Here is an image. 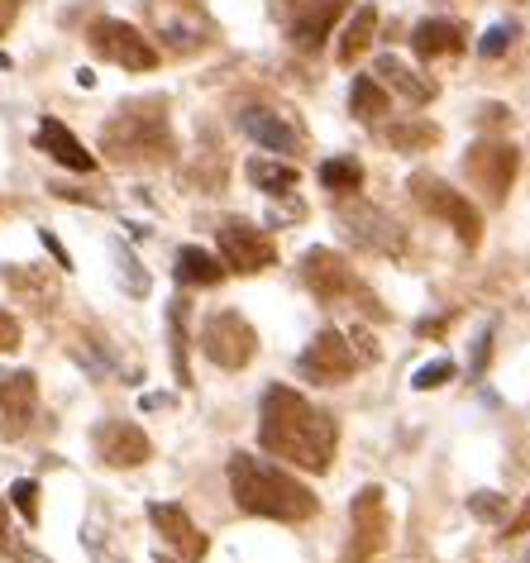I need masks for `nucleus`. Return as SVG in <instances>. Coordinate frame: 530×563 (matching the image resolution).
Masks as SVG:
<instances>
[{
  "mask_svg": "<svg viewBox=\"0 0 530 563\" xmlns=\"http://www.w3.org/2000/svg\"><path fill=\"white\" fill-rule=\"evenodd\" d=\"M258 444L268 449L273 459L297 463L306 473H325L334 459V444H340V430L334 420L311 406L301 391L291 387H268L258 406Z\"/></svg>",
  "mask_w": 530,
  "mask_h": 563,
  "instance_id": "f257e3e1",
  "label": "nucleus"
},
{
  "mask_svg": "<svg viewBox=\"0 0 530 563\" xmlns=\"http://www.w3.org/2000/svg\"><path fill=\"white\" fill-rule=\"evenodd\" d=\"M230 497L240 511L263 516V520H311L316 516V492L297 483L287 468L258 459V454H234L230 459Z\"/></svg>",
  "mask_w": 530,
  "mask_h": 563,
  "instance_id": "f03ea898",
  "label": "nucleus"
},
{
  "mask_svg": "<svg viewBox=\"0 0 530 563\" xmlns=\"http://www.w3.org/2000/svg\"><path fill=\"white\" fill-rule=\"evenodd\" d=\"M101 153L120 167L173 163L177 139H173V124H167V106L163 101H134V106H124L120 115H110L106 130H101Z\"/></svg>",
  "mask_w": 530,
  "mask_h": 563,
  "instance_id": "7ed1b4c3",
  "label": "nucleus"
},
{
  "mask_svg": "<svg viewBox=\"0 0 530 563\" xmlns=\"http://www.w3.org/2000/svg\"><path fill=\"white\" fill-rule=\"evenodd\" d=\"M144 15L153 24V38H163V48L177 58H191L216 38L206 0H144Z\"/></svg>",
  "mask_w": 530,
  "mask_h": 563,
  "instance_id": "20e7f679",
  "label": "nucleus"
},
{
  "mask_svg": "<svg viewBox=\"0 0 530 563\" xmlns=\"http://www.w3.org/2000/svg\"><path fill=\"white\" fill-rule=\"evenodd\" d=\"M407 187H411L416 206H421L426 216H435V220H450V224H454L459 244L478 249V239H483V216L468 206V196H464V191H454L450 181L435 177V173H411V177H407Z\"/></svg>",
  "mask_w": 530,
  "mask_h": 563,
  "instance_id": "39448f33",
  "label": "nucleus"
},
{
  "mask_svg": "<svg viewBox=\"0 0 530 563\" xmlns=\"http://www.w3.org/2000/svg\"><path fill=\"white\" fill-rule=\"evenodd\" d=\"M301 282L316 291L320 301H330V306H334V301H354V297H358V301L368 306V316H373V320H383L378 301H373V291L358 287L354 267H349L334 249H306V253H301Z\"/></svg>",
  "mask_w": 530,
  "mask_h": 563,
  "instance_id": "423d86ee",
  "label": "nucleus"
},
{
  "mask_svg": "<svg viewBox=\"0 0 530 563\" xmlns=\"http://www.w3.org/2000/svg\"><path fill=\"white\" fill-rule=\"evenodd\" d=\"M201 354L216 363V368H225V373H240L254 363L258 354V334L254 325L240 316V311H216L211 320L201 325Z\"/></svg>",
  "mask_w": 530,
  "mask_h": 563,
  "instance_id": "0eeeda50",
  "label": "nucleus"
},
{
  "mask_svg": "<svg viewBox=\"0 0 530 563\" xmlns=\"http://www.w3.org/2000/svg\"><path fill=\"white\" fill-rule=\"evenodd\" d=\"M87 44H91L96 58L115 63V67H124V73H153V67H158L153 38H144L134 24H124V20H91Z\"/></svg>",
  "mask_w": 530,
  "mask_h": 563,
  "instance_id": "6e6552de",
  "label": "nucleus"
},
{
  "mask_svg": "<svg viewBox=\"0 0 530 563\" xmlns=\"http://www.w3.org/2000/svg\"><path fill=\"white\" fill-rule=\"evenodd\" d=\"M387 534H393V520H387V501L383 487H364L349 506V549L344 563H368L387 549Z\"/></svg>",
  "mask_w": 530,
  "mask_h": 563,
  "instance_id": "1a4fd4ad",
  "label": "nucleus"
},
{
  "mask_svg": "<svg viewBox=\"0 0 530 563\" xmlns=\"http://www.w3.org/2000/svg\"><path fill=\"white\" fill-rule=\"evenodd\" d=\"M216 239H220V263H225V273L254 277V273H263V267L277 263V244L258 230V224H249V220H240V216L220 220Z\"/></svg>",
  "mask_w": 530,
  "mask_h": 563,
  "instance_id": "9d476101",
  "label": "nucleus"
},
{
  "mask_svg": "<svg viewBox=\"0 0 530 563\" xmlns=\"http://www.w3.org/2000/svg\"><path fill=\"white\" fill-rule=\"evenodd\" d=\"M516 167H521V153H516L507 139H478V144L464 153V173L487 201H501V196L511 191Z\"/></svg>",
  "mask_w": 530,
  "mask_h": 563,
  "instance_id": "9b49d317",
  "label": "nucleus"
},
{
  "mask_svg": "<svg viewBox=\"0 0 530 563\" xmlns=\"http://www.w3.org/2000/svg\"><path fill=\"white\" fill-rule=\"evenodd\" d=\"M358 368V358H354V349H349L344 334H334V330H320L311 344H306V354L297 358V373L306 377V383H344V377H354Z\"/></svg>",
  "mask_w": 530,
  "mask_h": 563,
  "instance_id": "f8f14e48",
  "label": "nucleus"
},
{
  "mask_svg": "<svg viewBox=\"0 0 530 563\" xmlns=\"http://www.w3.org/2000/svg\"><path fill=\"white\" fill-rule=\"evenodd\" d=\"M34 411H38V377L30 368L0 373V440L10 444L20 434H30Z\"/></svg>",
  "mask_w": 530,
  "mask_h": 563,
  "instance_id": "ddd939ff",
  "label": "nucleus"
},
{
  "mask_svg": "<svg viewBox=\"0 0 530 563\" xmlns=\"http://www.w3.org/2000/svg\"><path fill=\"white\" fill-rule=\"evenodd\" d=\"M91 444H96V459L110 463V468H139V463L153 459L148 434L134 420H101L91 430Z\"/></svg>",
  "mask_w": 530,
  "mask_h": 563,
  "instance_id": "4468645a",
  "label": "nucleus"
},
{
  "mask_svg": "<svg viewBox=\"0 0 530 563\" xmlns=\"http://www.w3.org/2000/svg\"><path fill=\"white\" fill-rule=\"evenodd\" d=\"M340 220L349 224V234L358 239L364 249H373V253H401V224L387 216V210H378V206H368V201H354V206H340Z\"/></svg>",
  "mask_w": 530,
  "mask_h": 563,
  "instance_id": "2eb2a0df",
  "label": "nucleus"
},
{
  "mask_svg": "<svg viewBox=\"0 0 530 563\" xmlns=\"http://www.w3.org/2000/svg\"><path fill=\"white\" fill-rule=\"evenodd\" d=\"M344 10H349V0H306L297 15H291V24H287V38L301 53H320L325 48V38H330V30L344 20Z\"/></svg>",
  "mask_w": 530,
  "mask_h": 563,
  "instance_id": "dca6fc26",
  "label": "nucleus"
},
{
  "mask_svg": "<svg viewBox=\"0 0 530 563\" xmlns=\"http://www.w3.org/2000/svg\"><path fill=\"white\" fill-rule=\"evenodd\" d=\"M148 520H153V530L163 534L167 544L183 554V563H201L206 559V549H211V540L191 526V516L183 511V506H173V501H153L148 506Z\"/></svg>",
  "mask_w": 530,
  "mask_h": 563,
  "instance_id": "f3484780",
  "label": "nucleus"
},
{
  "mask_svg": "<svg viewBox=\"0 0 530 563\" xmlns=\"http://www.w3.org/2000/svg\"><path fill=\"white\" fill-rule=\"evenodd\" d=\"M244 134L263 144L268 153H301V130L277 110H244Z\"/></svg>",
  "mask_w": 530,
  "mask_h": 563,
  "instance_id": "a211bd4d",
  "label": "nucleus"
},
{
  "mask_svg": "<svg viewBox=\"0 0 530 563\" xmlns=\"http://www.w3.org/2000/svg\"><path fill=\"white\" fill-rule=\"evenodd\" d=\"M34 144L48 153L53 163H63V167H73V173H96V158L87 148H81V139L67 130L63 120H44L38 124V134H34Z\"/></svg>",
  "mask_w": 530,
  "mask_h": 563,
  "instance_id": "6ab92c4d",
  "label": "nucleus"
},
{
  "mask_svg": "<svg viewBox=\"0 0 530 563\" xmlns=\"http://www.w3.org/2000/svg\"><path fill=\"white\" fill-rule=\"evenodd\" d=\"M411 48H416V58L435 63V58H450V53H464L468 34H464V24H454V20H421L411 30Z\"/></svg>",
  "mask_w": 530,
  "mask_h": 563,
  "instance_id": "aec40b11",
  "label": "nucleus"
},
{
  "mask_svg": "<svg viewBox=\"0 0 530 563\" xmlns=\"http://www.w3.org/2000/svg\"><path fill=\"white\" fill-rule=\"evenodd\" d=\"M373 77H378V87H393L397 96H407L411 106L435 101V81L421 77V73H411V67L401 58H393V53H383V58L373 63Z\"/></svg>",
  "mask_w": 530,
  "mask_h": 563,
  "instance_id": "412c9836",
  "label": "nucleus"
},
{
  "mask_svg": "<svg viewBox=\"0 0 530 563\" xmlns=\"http://www.w3.org/2000/svg\"><path fill=\"white\" fill-rule=\"evenodd\" d=\"M177 282L183 287H220L225 282V263L216 258V253H206L197 244H187V249H177Z\"/></svg>",
  "mask_w": 530,
  "mask_h": 563,
  "instance_id": "4be33fe9",
  "label": "nucleus"
},
{
  "mask_svg": "<svg viewBox=\"0 0 530 563\" xmlns=\"http://www.w3.org/2000/svg\"><path fill=\"white\" fill-rule=\"evenodd\" d=\"M373 38H378V5H358V10H354V20L344 24L340 63H344V67H354V63L373 48Z\"/></svg>",
  "mask_w": 530,
  "mask_h": 563,
  "instance_id": "5701e85b",
  "label": "nucleus"
},
{
  "mask_svg": "<svg viewBox=\"0 0 530 563\" xmlns=\"http://www.w3.org/2000/svg\"><path fill=\"white\" fill-rule=\"evenodd\" d=\"M249 181H254L258 191H268V196H291V187L301 181V173L291 163H273V158H249Z\"/></svg>",
  "mask_w": 530,
  "mask_h": 563,
  "instance_id": "b1692460",
  "label": "nucleus"
},
{
  "mask_svg": "<svg viewBox=\"0 0 530 563\" xmlns=\"http://www.w3.org/2000/svg\"><path fill=\"white\" fill-rule=\"evenodd\" d=\"M349 110H354L364 124H378L393 101H387V87H378V77H354V91H349Z\"/></svg>",
  "mask_w": 530,
  "mask_h": 563,
  "instance_id": "393cba45",
  "label": "nucleus"
},
{
  "mask_svg": "<svg viewBox=\"0 0 530 563\" xmlns=\"http://www.w3.org/2000/svg\"><path fill=\"white\" fill-rule=\"evenodd\" d=\"M167 334H173V373H177V383L191 387V368H187V301L167 306Z\"/></svg>",
  "mask_w": 530,
  "mask_h": 563,
  "instance_id": "a878e982",
  "label": "nucleus"
},
{
  "mask_svg": "<svg viewBox=\"0 0 530 563\" xmlns=\"http://www.w3.org/2000/svg\"><path fill=\"white\" fill-rule=\"evenodd\" d=\"M387 144L393 148H435L440 144V130L430 120H407V124H387Z\"/></svg>",
  "mask_w": 530,
  "mask_h": 563,
  "instance_id": "bb28decb",
  "label": "nucleus"
},
{
  "mask_svg": "<svg viewBox=\"0 0 530 563\" xmlns=\"http://www.w3.org/2000/svg\"><path fill=\"white\" fill-rule=\"evenodd\" d=\"M320 187L325 191H358L364 187V167H358L354 158H325L320 163Z\"/></svg>",
  "mask_w": 530,
  "mask_h": 563,
  "instance_id": "cd10ccee",
  "label": "nucleus"
},
{
  "mask_svg": "<svg viewBox=\"0 0 530 563\" xmlns=\"http://www.w3.org/2000/svg\"><path fill=\"white\" fill-rule=\"evenodd\" d=\"M10 506H15V511L34 526V520H38V483H30V477H20V483L10 487Z\"/></svg>",
  "mask_w": 530,
  "mask_h": 563,
  "instance_id": "c85d7f7f",
  "label": "nucleus"
},
{
  "mask_svg": "<svg viewBox=\"0 0 530 563\" xmlns=\"http://www.w3.org/2000/svg\"><path fill=\"white\" fill-rule=\"evenodd\" d=\"M450 377H454V363H450V358H435V363H426V368L411 377V387H416V391H430V387H444Z\"/></svg>",
  "mask_w": 530,
  "mask_h": 563,
  "instance_id": "c756f323",
  "label": "nucleus"
},
{
  "mask_svg": "<svg viewBox=\"0 0 530 563\" xmlns=\"http://www.w3.org/2000/svg\"><path fill=\"white\" fill-rule=\"evenodd\" d=\"M468 511L478 520H501V516H507V497H497V492H473Z\"/></svg>",
  "mask_w": 530,
  "mask_h": 563,
  "instance_id": "7c9ffc66",
  "label": "nucleus"
},
{
  "mask_svg": "<svg viewBox=\"0 0 530 563\" xmlns=\"http://www.w3.org/2000/svg\"><path fill=\"white\" fill-rule=\"evenodd\" d=\"M511 38H516V24H493V30L483 34L478 53H483V58H501V53L511 48Z\"/></svg>",
  "mask_w": 530,
  "mask_h": 563,
  "instance_id": "2f4dec72",
  "label": "nucleus"
},
{
  "mask_svg": "<svg viewBox=\"0 0 530 563\" xmlns=\"http://www.w3.org/2000/svg\"><path fill=\"white\" fill-rule=\"evenodd\" d=\"M120 277H124V287H130V291H134V297H144V291H148V277H144V273H139L134 253H124V249H120Z\"/></svg>",
  "mask_w": 530,
  "mask_h": 563,
  "instance_id": "473e14b6",
  "label": "nucleus"
},
{
  "mask_svg": "<svg viewBox=\"0 0 530 563\" xmlns=\"http://www.w3.org/2000/svg\"><path fill=\"white\" fill-rule=\"evenodd\" d=\"M15 349H20V320L0 311V354H15Z\"/></svg>",
  "mask_w": 530,
  "mask_h": 563,
  "instance_id": "72a5a7b5",
  "label": "nucleus"
},
{
  "mask_svg": "<svg viewBox=\"0 0 530 563\" xmlns=\"http://www.w3.org/2000/svg\"><path fill=\"white\" fill-rule=\"evenodd\" d=\"M487 354H493V330H483L478 354H473V373H483V368H487Z\"/></svg>",
  "mask_w": 530,
  "mask_h": 563,
  "instance_id": "f704fd0d",
  "label": "nucleus"
},
{
  "mask_svg": "<svg viewBox=\"0 0 530 563\" xmlns=\"http://www.w3.org/2000/svg\"><path fill=\"white\" fill-rule=\"evenodd\" d=\"M15 15H20V0H0V34L15 24Z\"/></svg>",
  "mask_w": 530,
  "mask_h": 563,
  "instance_id": "c9c22d12",
  "label": "nucleus"
},
{
  "mask_svg": "<svg viewBox=\"0 0 530 563\" xmlns=\"http://www.w3.org/2000/svg\"><path fill=\"white\" fill-rule=\"evenodd\" d=\"M483 124H511V110H501V106H483Z\"/></svg>",
  "mask_w": 530,
  "mask_h": 563,
  "instance_id": "e433bc0d",
  "label": "nucleus"
},
{
  "mask_svg": "<svg viewBox=\"0 0 530 563\" xmlns=\"http://www.w3.org/2000/svg\"><path fill=\"white\" fill-rule=\"evenodd\" d=\"M44 244H48L53 258H58V267H73V258H67V249H63V244H58V239H53L48 230H44Z\"/></svg>",
  "mask_w": 530,
  "mask_h": 563,
  "instance_id": "4c0bfd02",
  "label": "nucleus"
},
{
  "mask_svg": "<svg viewBox=\"0 0 530 563\" xmlns=\"http://www.w3.org/2000/svg\"><path fill=\"white\" fill-rule=\"evenodd\" d=\"M5 534H10V516H5V501H0V549H5Z\"/></svg>",
  "mask_w": 530,
  "mask_h": 563,
  "instance_id": "58836bf2",
  "label": "nucleus"
},
{
  "mask_svg": "<svg viewBox=\"0 0 530 563\" xmlns=\"http://www.w3.org/2000/svg\"><path fill=\"white\" fill-rule=\"evenodd\" d=\"M0 67H10V58H5V53H0Z\"/></svg>",
  "mask_w": 530,
  "mask_h": 563,
  "instance_id": "ea45409f",
  "label": "nucleus"
},
{
  "mask_svg": "<svg viewBox=\"0 0 530 563\" xmlns=\"http://www.w3.org/2000/svg\"><path fill=\"white\" fill-rule=\"evenodd\" d=\"M526 563H530V559H526Z\"/></svg>",
  "mask_w": 530,
  "mask_h": 563,
  "instance_id": "a19ab883",
  "label": "nucleus"
}]
</instances>
